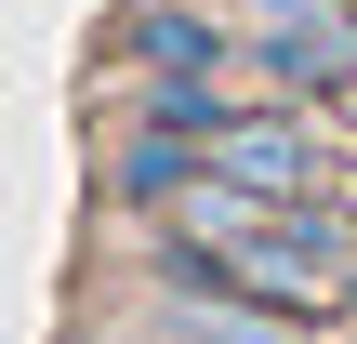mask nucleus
Instances as JSON below:
<instances>
[{
	"instance_id": "4",
	"label": "nucleus",
	"mask_w": 357,
	"mask_h": 344,
	"mask_svg": "<svg viewBox=\"0 0 357 344\" xmlns=\"http://www.w3.org/2000/svg\"><path fill=\"white\" fill-rule=\"evenodd\" d=\"M146 344H305V331L265 318V305H238V292H172V305L146 318Z\"/></svg>"
},
{
	"instance_id": "1",
	"label": "nucleus",
	"mask_w": 357,
	"mask_h": 344,
	"mask_svg": "<svg viewBox=\"0 0 357 344\" xmlns=\"http://www.w3.org/2000/svg\"><path fill=\"white\" fill-rule=\"evenodd\" d=\"M212 172H225L238 199H265V212H305V199L344 186V146H331L318 106H291V93H238V119L212 133Z\"/></svg>"
},
{
	"instance_id": "5",
	"label": "nucleus",
	"mask_w": 357,
	"mask_h": 344,
	"mask_svg": "<svg viewBox=\"0 0 357 344\" xmlns=\"http://www.w3.org/2000/svg\"><path fill=\"white\" fill-rule=\"evenodd\" d=\"M344 13H357V0H344Z\"/></svg>"
},
{
	"instance_id": "2",
	"label": "nucleus",
	"mask_w": 357,
	"mask_h": 344,
	"mask_svg": "<svg viewBox=\"0 0 357 344\" xmlns=\"http://www.w3.org/2000/svg\"><path fill=\"white\" fill-rule=\"evenodd\" d=\"M106 66H119L132 93L238 80V66H252V13H212V0H119V13H106Z\"/></svg>"
},
{
	"instance_id": "3",
	"label": "nucleus",
	"mask_w": 357,
	"mask_h": 344,
	"mask_svg": "<svg viewBox=\"0 0 357 344\" xmlns=\"http://www.w3.org/2000/svg\"><path fill=\"white\" fill-rule=\"evenodd\" d=\"M252 13V80L318 106V119H357V13L344 0H238Z\"/></svg>"
}]
</instances>
